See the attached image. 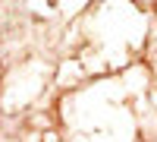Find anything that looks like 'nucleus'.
<instances>
[]
</instances>
